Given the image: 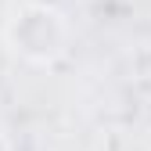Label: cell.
Here are the masks:
<instances>
[{
	"instance_id": "6da1fadb",
	"label": "cell",
	"mask_w": 151,
	"mask_h": 151,
	"mask_svg": "<svg viewBox=\"0 0 151 151\" xmlns=\"http://www.w3.org/2000/svg\"><path fill=\"white\" fill-rule=\"evenodd\" d=\"M11 40H14V50H22L25 58L50 61L65 50V22L50 7H25L22 14H14Z\"/></svg>"
},
{
	"instance_id": "7a4b0ae2",
	"label": "cell",
	"mask_w": 151,
	"mask_h": 151,
	"mask_svg": "<svg viewBox=\"0 0 151 151\" xmlns=\"http://www.w3.org/2000/svg\"><path fill=\"white\" fill-rule=\"evenodd\" d=\"M0 151H4V140H0Z\"/></svg>"
}]
</instances>
